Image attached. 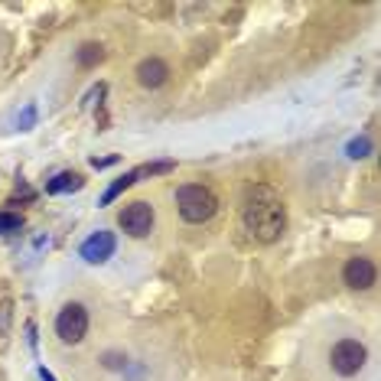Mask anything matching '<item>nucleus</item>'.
<instances>
[{
    "instance_id": "obj_1",
    "label": "nucleus",
    "mask_w": 381,
    "mask_h": 381,
    "mask_svg": "<svg viewBox=\"0 0 381 381\" xmlns=\"http://www.w3.org/2000/svg\"><path fill=\"white\" fill-rule=\"evenodd\" d=\"M245 229L258 241H264V245H271V241H277L284 235V229H287V209H284V202L271 189H264V186L254 189V195L245 205Z\"/></svg>"
},
{
    "instance_id": "obj_2",
    "label": "nucleus",
    "mask_w": 381,
    "mask_h": 381,
    "mask_svg": "<svg viewBox=\"0 0 381 381\" xmlns=\"http://www.w3.org/2000/svg\"><path fill=\"white\" fill-rule=\"evenodd\" d=\"M176 209L183 215V222L189 225H202L219 212V195L212 193L202 183H186L176 189Z\"/></svg>"
},
{
    "instance_id": "obj_3",
    "label": "nucleus",
    "mask_w": 381,
    "mask_h": 381,
    "mask_svg": "<svg viewBox=\"0 0 381 381\" xmlns=\"http://www.w3.org/2000/svg\"><path fill=\"white\" fill-rule=\"evenodd\" d=\"M365 362H368V349H365L358 339H339L336 346H332V352H329L332 372L342 375V378L358 375L365 368Z\"/></svg>"
},
{
    "instance_id": "obj_4",
    "label": "nucleus",
    "mask_w": 381,
    "mask_h": 381,
    "mask_svg": "<svg viewBox=\"0 0 381 381\" xmlns=\"http://www.w3.org/2000/svg\"><path fill=\"white\" fill-rule=\"evenodd\" d=\"M56 336L66 346H78L88 336V310L82 303H66L56 313Z\"/></svg>"
},
{
    "instance_id": "obj_5",
    "label": "nucleus",
    "mask_w": 381,
    "mask_h": 381,
    "mask_svg": "<svg viewBox=\"0 0 381 381\" xmlns=\"http://www.w3.org/2000/svg\"><path fill=\"white\" fill-rule=\"evenodd\" d=\"M118 225L131 238H147L153 231V225H157V212H153L150 202L137 199V202H127L124 209L118 212Z\"/></svg>"
},
{
    "instance_id": "obj_6",
    "label": "nucleus",
    "mask_w": 381,
    "mask_h": 381,
    "mask_svg": "<svg viewBox=\"0 0 381 381\" xmlns=\"http://www.w3.org/2000/svg\"><path fill=\"white\" fill-rule=\"evenodd\" d=\"M114 248H118V238L111 235V231H95V235H88L82 241L78 254H82L85 264H104L114 254Z\"/></svg>"
},
{
    "instance_id": "obj_7",
    "label": "nucleus",
    "mask_w": 381,
    "mask_h": 381,
    "mask_svg": "<svg viewBox=\"0 0 381 381\" xmlns=\"http://www.w3.org/2000/svg\"><path fill=\"white\" fill-rule=\"evenodd\" d=\"M375 277H378V271L368 258H349L346 267H342V280H346L349 290H372Z\"/></svg>"
},
{
    "instance_id": "obj_8",
    "label": "nucleus",
    "mask_w": 381,
    "mask_h": 381,
    "mask_svg": "<svg viewBox=\"0 0 381 381\" xmlns=\"http://www.w3.org/2000/svg\"><path fill=\"white\" fill-rule=\"evenodd\" d=\"M167 78H169V68L163 59H144L137 66V82L144 88H160V85H167Z\"/></svg>"
},
{
    "instance_id": "obj_9",
    "label": "nucleus",
    "mask_w": 381,
    "mask_h": 381,
    "mask_svg": "<svg viewBox=\"0 0 381 381\" xmlns=\"http://www.w3.org/2000/svg\"><path fill=\"white\" fill-rule=\"evenodd\" d=\"M82 186H85V179L78 176V173H59L56 179H49V183H46V193H49V195H59V193H78Z\"/></svg>"
},
{
    "instance_id": "obj_10",
    "label": "nucleus",
    "mask_w": 381,
    "mask_h": 381,
    "mask_svg": "<svg viewBox=\"0 0 381 381\" xmlns=\"http://www.w3.org/2000/svg\"><path fill=\"white\" fill-rule=\"evenodd\" d=\"M137 179H140V176H137V169H134V173H124V176H121V179H114V183H111V186L104 189V195H102V205L114 202V199H118V195L124 193V189H131V186H134Z\"/></svg>"
},
{
    "instance_id": "obj_11",
    "label": "nucleus",
    "mask_w": 381,
    "mask_h": 381,
    "mask_svg": "<svg viewBox=\"0 0 381 381\" xmlns=\"http://www.w3.org/2000/svg\"><path fill=\"white\" fill-rule=\"evenodd\" d=\"M102 59H104V49H102V46H98V42H85L82 49L75 52V62H78V66H82V68H88V66H98V62H102Z\"/></svg>"
},
{
    "instance_id": "obj_12",
    "label": "nucleus",
    "mask_w": 381,
    "mask_h": 381,
    "mask_svg": "<svg viewBox=\"0 0 381 381\" xmlns=\"http://www.w3.org/2000/svg\"><path fill=\"white\" fill-rule=\"evenodd\" d=\"M346 153L352 157V160H365V157H372V137H352L346 147Z\"/></svg>"
},
{
    "instance_id": "obj_13",
    "label": "nucleus",
    "mask_w": 381,
    "mask_h": 381,
    "mask_svg": "<svg viewBox=\"0 0 381 381\" xmlns=\"http://www.w3.org/2000/svg\"><path fill=\"white\" fill-rule=\"evenodd\" d=\"M10 322H13V303L10 300H0V342H7Z\"/></svg>"
},
{
    "instance_id": "obj_14",
    "label": "nucleus",
    "mask_w": 381,
    "mask_h": 381,
    "mask_svg": "<svg viewBox=\"0 0 381 381\" xmlns=\"http://www.w3.org/2000/svg\"><path fill=\"white\" fill-rule=\"evenodd\" d=\"M23 229V215L17 212H0V235H10V231Z\"/></svg>"
},
{
    "instance_id": "obj_15",
    "label": "nucleus",
    "mask_w": 381,
    "mask_h": 381,
    "mask_svg": "<svg viewBox=\"0 0 381 381\" xmlns=\"http://www.w3.org/2000/svg\"><path fill=\"white\" fill-rule=\"evenodd\" d=\"M173 160H160V163H147V167L137 169V176H157V173H169Z\"/></svg>"
},
{
    "instance_id": "obj_16",
    "label": "nucleus",
    "mask_w": 381,
    "mask_h": 381,
    "mask_svg": "<svg viewBox=\"0 0 381 381\" xmlns=\"http://www.w3.org/2000/svg\"><path fill=\"white\" fill-rule=\"evenodd\" d=\"M33 121H36V104H26L23 114H20V131H30Z\"/></svg>"
},
{
    "instance_id": "obj_17",
    "label": "nucleus",
    "mask_w": 381,
    "mask_h": 381,
    "mask_svg": "<svg viewBox=\"0 0 381 381\" xmlns=\"http://www.w3.org/2000/svg\"><path fill=\"white\" fill-rule=\"evenodd\" d=\"M124 365H127V358L121 352H108L104 356V368H124Z\"/></svg>"
},
{
    "instance_id": "obj_18",
    "label": "nucleus",
    "mask_w": 381,
    "mask_h": 381,
    "mask_svg": "<svg viewBox=\"0 0 381 381\" xmlns=\"http://www.w3.org/2000/svg\"><path fill=\"white\" fill-rule=\"evenodd\" d=\"M111 163H118V157H108V160H98V157H95L92 167H95V169H104V167H111Z\"/></svg>"
},
{
    "instance_id": "obj_19",
    "label": "nucleus",
    "mask_w": 381,
    "mask_h": 381,
    "mask_svg": "<svg viewBox=\"0 0 381 381\" xmlns=\"http://www.w3.org/2000/svg\"><path fill=\"white\" fill-rule=\"evenodd\" d=\"M40 378H42V381H56V378H52L49 368H40Z\"/></svg>"
}]
</instances>
